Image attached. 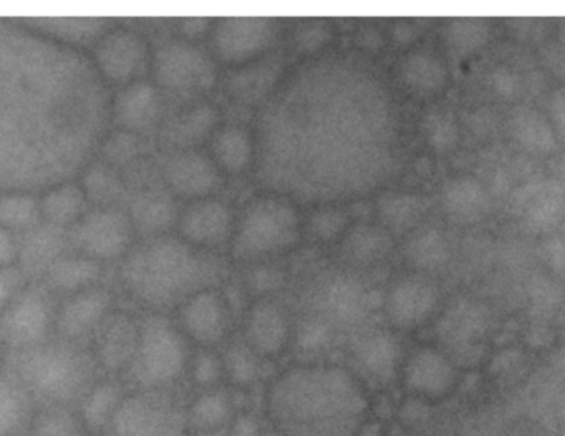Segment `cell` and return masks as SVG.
Listing matches in <instances>:
<instances>
[{
  "label": "cell",
  "mask_w": 565,
  "mask_h": 436,
  "mask_svg": "<svg viewBox=\"0 0 565 436\" xmlns=\"http://www.w3.org/2000/svg\"><path fill=\"white\" fill-rule=\"evenodd\" d=\"M280 284H282V274L274 267H260L249 277V286L260 294L274 293Z\"/></svg>",
  "instance_id": "cell-48"
},
{
  "label": "cell",
  "mask_w": 565,
  "mask_h": 436,
  "mask_svg": "<svg viewBox=\"0 0 565 436\" xmlns=\"http://www.w3.org/2000/svg\"><path fill=\"white\" fill-rule=\"evenodd\" d=\"M130 221L135 230L145 236H163L178 224V210L174 198L168 191L147 190L137 194L130 206Z\"/></svg>",
  "instance_id": "cell-25"
},
{
  "label": "cell",
  "mask_w": 565,
  "mask_h": 436,
  "mask_svg": "<svg viewBox=\"0 0 565 436\" xmlns=\"http://www.w3.org/2000/svg\"><path fill=\"white\" fill-rule=\"evenodd\" d=\"M41 216V206L29 194L0 198V226L9 231L32 230Z\"/></svg>",
  "instance_id": "cell-40"
},
{
  "label": "cell",
  "mask_w": 565,
  "mask_h": 436,
  "mask_svg": "<svg viewBox=\"0 0 565 436\" xmlns=\"http://www.w3.org/2000/svg\"><path fill=\"white\" fill-rule=\"evenodd\" d=\"M154 81L173 97L193 98L206 95L216 85V65L213 59L186 41H170L154 54Z\"/></svg>",
  "instance_id": "cell-8"
},
{
  "label": "cell",
  "mask_w": 565,
  "mask_h": 436,
  "mask_svg": "<svg viewBox=\"0 0 565 436\" xmlns=\"http://www.w3.org/2000/svg\"><path fill=\"white\" fill-rule=\"evenodd\" d=\"M224 376L231 390L236 392H249L260 380L264 379V363L246 342L243 337L233 339L226 343L223 352Z\"/></svg>",
  "instance_id": "cell-29"
},
{
  "label": "cell",
  "mask_w": 565,
  "mask_h": 436,
  "mask_svg": "<svg viewBox=\"0 0 565 436\" xmlns=\"http://www.w3.org/2000/svg\"><path fill=\"white\" fill-rule=\"evenodd\" d=\"M125 283L148 306L183 304L198 293L203 276L200 257L190 244L174 237H151L138 247L124 267Z\"/></svg>",
  "instance_id": "cell-3"
},
{
  "label": "cell",
  "mask_w": 565,
  "mask_h": 436,
  "mask_svg": "<svg viewBox=\"0 0 565 436\" xmlns=\"http://www.w3.org/2000/svg\"><path fill=\"white\" fill-rule=\"evenodd\" d=\"M296 326L289 310L269 297H260L244 317L243 339L260 359L277 360L294 345Z\"/></svg>",
  "instance_id": "cell-12"
},
{
  "label": "cell",
  "mask_w": 565,
  "mask_h": 436,
  "mask_svg": "<svg viewBox=\"0 0 565 436\" xmlns=\"http://www.w3.org/2000/svg\"><path fill=\"white\" fill-rule=\"evenodd\" d=\"M178 230L190 246H223L234 234L233 211L216 198L191 201L178 217Z\"/></svg>",
  "instance_id": "cell-17"
},
{
  "label": "cell",
  "mask_w": 565,
  "mask_h": 436,
  "mask_svg": "<svg viewBox=\"0 0 565 436\" xmlns=\"http://www.w3.org/2000/svg\"><path fill=\"white\" fill-rule=\"evenodd\" d=\"M190 342L177 323L160 313L140 322V340L127 376L135 390L174 392L186 379Z\"/></svg>",
  "instance_id": "cell-5"
},
{
  "label": "cell",
  "mask_w": 565,
  "mask_h": 436,
  "mask_svg": "<svg viewBox=\"0 0 565 436\" xmlns=\"http://www.w3.org/2000/svg\"><path fill=\"white\" fill-rule=\"evenodd\" d=\"M333 39V25L327 19H306L294 29V47L303 55L319 54Z\"/></svg>",
  "instance_id": "cell-42"
},
{
  "label": "cell",
  "mask_w": 565,
  "mask_h": 436,
  "mask_svg": "<svg viewBox=\"0 0 565 436\" xmlns=\"http://www.w3.org/2000/svg\"><path fill=\"white\" fill-rule=\"evenodd\" d=\"M282 71L279 59H259L241 71L234 72L227 81V91L236 100L256 104L263 100L277 84Z\"/></svg>",
  "instance_id": "cell-28"
},
{
  "label": "cell",
  "mask_w": 565,
  "mask_h": 436,
  "mask_svg": "<svg viewBox=\"0 0 565 436\" xmlns=\"http://www.w3.org/2000/svg\"><path fill=\"white\" fill-rule=\"evenodd\" d=\"M138 151H140V143H138L137 135L130 134V131H120V134L114 135L105 147V155L114 164L128 163L137 157Z\"/></svg>",
  "instance_id": "cell-45"
},
{
  "label": "cell",
  "mask_w": 565,
  "mask_h": 436,
  "mask_svg": "<svg viewBox=\"0 0 565 436\" xmlns=\"http://www.w3.org/2000/svg\"><path fill=\"white\" fill-rule=\"evenodd\" d=\"M395 141V110L379 77L342 59L317 62L264 115V177L303 198L366 193L392 170Z\"/></svg>",
  "instance_id": "cell-1"
},
{
  "label": "cell",
  "mask_w": 565,
  "mask_h": 436,
  "mask_svg": "<svg viewBox=\"0 0 565 436\" xmlns=\"http://www.w3.org/2000/svg\"><path fill=\"white\" fill-rule=\"evenodd\" d=\"M140 340V322L130 316L114 313L102 322L95 332L97 362L110 372H125L127 375Z\"/></svg>",
  "instance_id": "cell-21"
},
{
  "label": "cell",
  "mask_w": 565,
  "mask_h": 436,
  "mask_svg": "<svg viewBox=\"0 0 565 436\" xmlns=\"http://www.w3.org/2000/svg\"><path fill=\"white\" fill-rule=\"evenodd\" d=\"M52 327V310L45 294H19L0 316V343L25 352L44 345Z\"/></svg>",
  "instance_id": "cell-11"
},
{
  "label": "cell",
  "mask_w": 565,
  "mask_h": 436,
  "mask_svg": "<svg viewBox=\"0 0 565 436\" xmlns=\"http://www.w3.org/2000/svg\"><path fill=\"white\" fill-rule=\"evenodd\" d=\"M81 416L67 406H45L32 419L31 436H82Z\"/></svg>",
  "instance_id": "cell-37"
},
{
  "label": "cell",
  "mask_w": 565,
  "mask_h": 436,
  "mask_svg": "<svg viewBox=\"0 0 565 436\" xmlns=\"http://www.w3.org/2000/svg\"><path fill=\"white\" fill-rule=\"evenodd\" d=\"M393 240L382 224H359L347 231L343 254L352 263L376 264L392 253Z\"/></svg>",
  "instance_id": "cell-31"
},
{
  "label": "cell",
  "mask_w": 565,
  "mask_h": 436,
  "mask_svg": "<svg viewBox=\"0 0 565 436\" xmlns=\"http://www.w3.org/2000/svg\"><path fill=\"white\" fill-rule=\"evenodd\" d=\"M422 201L408 193H386L376 203V216L386 231H405L422 216Z\"/></svg>",
  "instance_id": "cell-34"
},
{
  "label": "cell",
  "mask_w": 565,
  "mask_h": 436,
  "mask_svg": "<svg viewBox=\"0 0 565 436\" xmlns=\"http://www.w3.org/2000/svg\"><path fill=\"white\" fill-rule=\"evenodd\" d=\"M399 75L406 87L416 92L435 91L441 82V67L431 55L413 52L406 55L399 67Z\"/></svg>",
  "instance_id": "cell-39"
},
{
  "label": "cell",
  "mask_w": 565,
  "mask_h": 436,
  "mask_svg": "<svg viewBox=\"0 0 565 436\" xmlns=\"http://www.w3.org/2000/svg\"><path fill=\"white\" fill-rule=\"evenodd\" d=\"M436 293L425 280L406 277L390 287L385 316L390 326L403 332L418 329L435 309Z\"/></svg>",
  "instance_id": "cell-19"
},
{
  "label": "cell",
  "mask_w": 565,
  "mask_h": 436,
  "mask_svg": "<svg viewBox=\"0 0 565 436\" xmlns=\"http://www.w3.org/2000/svg\"><path fill=\"white\" fill-rule=\"evenodd\" d=\"M231 307L217 290H198L178 310V329L198 349H213L227 343L231 336Z\"/></svg>",
  "instance_id": "cell-10"
},
{
  "label": "cell",
  "mask_w": 565,
  "mask_h": 436,
  "mask_svg": "<svg viewBox=\"0 0 565 436\" xmlns=\"http://www.w3.org/2000/svg\"><path fill=\"white\" fill-rule=\"evenodd\" d=\"M160 92L154 85L145 84V82H134L128 85L118 95L115 104L118 124L130 134L153 127L154 121L160 117Z\"/></svg>",
  "instance_id": "cell-24"
},
{
  "label": "cell",
  "mask_w": 565,
  "mask_h": 436,
  "mask_svg": "<svg viewBox=\"0 0 565 436\" xmlns=\"http://www.w3.org/2000/svg\"><path fill=\"white\" fill-rule=\"evenodd\" d=\"M217 125L216 108L210 104H200L181 114L171 124L170 140L181 150H193V145L214 135Z\"/></svg>",
  "instance_id": "cell-33"
},
{
  "label": "cell",
  "mask_w": 565,
  "mask_h": 436,
  "mask_svg": "<svg viewBox=\"0 0 565 436\" xmlns=\"http://www.w3.org/2000/svg\"><path fill=\"white\" fill-rule=\"evenodd\" d=\"M353 372L363 382L388 385L398 379L403 362L402 347L395 333L386 329H369L356 333L350 345Z\"/></svg>",
  "instance_id": "cell-13"
},
{
  "label": "cell",
  "mask_w": 565,
  "mask_h": 436,
  "mask_svg": "<svg viewBox=\"0 0 565 436\" xmlns=\"http://www.w3.org/2000/svg\"><path fill=\"white\" fill-rule=\"evenodd\" d=\"M85 188L90 200L97 201L98 204H110L111 201L120 196L121 181L110 167L97 164L88 171L85 178Z\"/></svg>",
  "instance_id": "cell-43"
},
{
  "label": "cell",
  "mask_w": 565,
  "mask_h": 436,
  "mask_svg": "<svg viewBox=\"0 0 565 436\" xmlns=\"http://www.w3.org/2000/svg\"><path fill=\"white\" fill-rule=\"evenodd\" d=\"M398 379L405 392L413 398L436 402L451 392L456 373L443 353L422 347L403 359Z\"/></svg>",
  "instance_id": "cell-14"
},
{
  "label": "cell",
  "mask_w": 565,
  "mask_h": 436,
  "mask_svg": "<svg viewBox=\"0 0 565 436\" xmlns=\"http://www.w3.org/2000/svg\"><path fill=\"white\" fill-rule=\"evenodd\" d=\"M264 419L279 436H360L369 422L366 383L339 363H296L273 376Z\"/></svg>",
  "instance_id": "cell-2"
},
{
  "label": "cell",
  "mask_w": 565,
  "mask_h": 436,
  "mask_svg": "<svg viewBox=\"0 0 565 436\" xmlns=\"http://www.w3.org/2000/svg\"><path fill=\"white\" fill-rule=\"evenodd\" d=\"M184 403L174 392L134 390L102 436H188Z\"/></svg>",
  "instance_id": "cell-7"
},
{
  "label": "cell",
  "mask_w": 565,
  "mask_h": 436,
  "mask_svg": "<svg viewBox=\"0 0 565 436\" xmlns=\"http://www.w3.org/2000/svg\"><path fill=\"white\" fill-rule=\"evenodd\" d=\"M237 412L234 392L226 385L196 392L184 403L188 433L227 429Z\"/></svg>",
  "instance_id": "cell-23"
},
{
  "label": "cell",
  "mask_w": 565,
  "mask_h": 436,
  "mask_svg": "<svg viewBox=\"0 0 565 436\" xmlns=\"http://www.w3.org/2000/svg\"><path fill=\"white\" fill-rule=\"evenodd\" d=\"M439 243H441V241L438 240L436 234H418V236L413 237L408 246H406V257H408L409 263L415 264V266H433V264L438 263L439 254H441Z\"/></svg>",
  "instance_id": "cell-44"
},
{
  "label": "cell",
  "mask_w": 565,
  "mask_h": 436,
  "mask_svg": "<svg viewBox=\"0 0 565 436\" xmlns=\"http://www.w3.org/2000/svg\"><path fill=\"white\" fill-rule=\"evenodd\" d=\"M296 206L282 196H260L247 204L233 237L239 260H259L286 253L299 240Z\"/></svg>",
  "instance_id": "cell-6"
},
{
  "label": "cell",
  "mask_w": 565,
  "mask_h": 436,
  "mask_svg": "<svg viewBox=\"0 0 565 436\" xmlns=\"http://www.w3.org/2000/svg\"><path fill=\"white\" fill-rule=\"evenodd\" d=\"M188 436H230L227 429H213V432H194Z\"/></svg>",
  "instance_id": "cell-52"
},
{
  "label": "cell",
  "mask_w": 565,
  "mask_h": 436,
  "mask_svg": "<svg viewBox=\"0 0 565 436\" xmlns=\"http://www.w3.org/2000/svg\"><path fill=\"white\" fill-rule=\"evenodd\" d=\"M65 237L61 227L49 224V226H34L29 230L28 237L22 244V263L28 270H51V267L57 263L58 254L64 247Z\"/></svg>",
  "instance_id": "cell-32"
},
{
  "label": "cell",
  "mask_w": 565,
  "mask_h": 436,
  "mask_svg": "<svg viewBox=\"0 0 565 436\" xmlns=\"http://www.w3.org/2000/svg\"><path fill=\"white\" fill-rule=\"evenodd\" d=\"M19 246L11 231L0 226V267H9V264L18 257Z\"/></svg>",
  "instance_id": "cell-49"
},
{
  "label": "cell",
  "mask_w": 565,
  "mask_h": 436,
  "mask_svg": "<svg viewBox=\"0 0 565 436\" xmlns=\"http://www.w3.org/2000/svg\"><path fill=\"white\" fill-rule=\"evenodd\" d=\"M127 395L128 393L118 382L108 380V382L95 383L94 389L81 403V412H78L84 428L94 435H104Z\"/></svg>",
  "instance_id": "cell-30"
},
{
  "label": "cell",
  "mask_w": 565,
  "mask_h": 436,
  "mask_svg": "<svg viewBox=\"0 0 565 436\" xmlns=\"http://www.w3.org/2000/svg\"><path fill=\"white\" fill-rule=\"evenodd\" d=\"M214 163L227 174H241L249 170L256 158V141L249 130L239 125H227L214 131L211 141Z\"/></svg>",
  "instance_id": "cell-26"
},
{
  "label": "cell",
  "mask_w": 565,
  "mask_h": 436,
  "mask_svg": "<svg viewBox=\"0 0 565 436\" xmlns=\"http://www.w3.org/2000/svg\"><path fill=\"white\" fill-rule=\"evenodd\" d=\"M49 273L52 283L61 289L81 290L98 279L100 267L90 257H67L58 259Z\"/></svg>",
  "instance_id": "cell-36"
},
{
  "label": "cell",
  "mask_w": 565,
  "mask_h": 436,
  "mask_svg": "<svg viewBox=\"0 0 565 436\" xmlns=\"http://www.w3.org/2000/svg\"><path fill=\"white\" fill-rule=\"evenodd\" d=\"M369 293L360 280L349 276H337L322 287L319 294V319L337 327H355L369 310Z\"/></svg>",
  "instance_id": "cell-20"
},
{
  "label": "cell",
  "mask_w": 565,
  "mask_h": 436,
  "mask_svg": "<svg viewBox=\"0 0 565 436\" xmlns=\"http://www.w3.org/2000/svg\"><path fill=\"white\" fill-rule=\"evenodd\" d=\"M102 72L110 81L120 84H134L150 64V51L147 42L135 32L115 31L100 44L97 52Z\"/></svg>",
  "instance_id": "cell-18"
},
{
  "label": "cell",
  "mask_w": 565,
  "mask_h": 436,
  "mask_svg": "<svg viewBox=\"0 0 565 436\" xmlns=\"http://www.w3.org/2000/svg\"><path fill=\"white\" fill-rule=\"evenodd\" d=\"M164 180L171 193L190 201L211 198L223 183L213 158L198 150H181L173 155L164 167Z\"/></svg>",
  "instance_id": "cell-16"
},
{
  "label": "cell",
  "mask_w": 565,
  "mask_h": 436,
  "mask_svg": "<svg viewBox=\"0 0 565 436\" xmlns=\"http://www.w3.org/2000/svg\"><path fill=\"white\" fill-rule=\"evenodd\" d=\"M18 372L12 373L35 403L67 406L84 402L95 386V363L74 347L41 345L21 352Z\"/></svg>",
  "instance_id": "cell-4"
},
{
  "label": "cell",
  "mask_w": 565,
  "mask_h": 436,
  "mask_svg": "<svg viewBox=\"0 0 565 436\" xmlns=\"http://www.w3.org/2000/svg\"><path fill=\"white\" fill-rule=\"evenodd\" d=\"M230 436H267V423L250 410H239L231 422Z\"/></svg>",
  "instance_id": "cell-46"
},
{
  "label": "cell",
  "mask_w": 565,
  "mask_h": 436,
  "mask_svg": "<svg viewBox=\"0 0 565 436\" xmlns=\"http://www.w3.org/2000/svg\"><path fill=\"white\" fill-rule=\"evenodd\" d=\"M429 140L436 147H443L448 141V128H446L445 121L431 120L428 125Z\"/></svg>",
  "instance_id": "cell-51"
},
{
  "label": "cell",
  "mask_w": 565,
  "mask_h": 436,
  "mask_svg": "<svg viewBox=\"0 0 565 436\" xmlns=\"http://www.w3.org/2000/svg\"><path fill=\"white\" fill-rule=\"evenodd\" d=\"M110 296L105 290L90 289L72 297L58 313L57 327L72 342L95 336L108 317Z\"/></svg>",
  "instance_id": "cell-22"
},
{
  "label": "cell",
  "mask_w": 565,
  "mask_h": 436,
  "mask_svg": "<svg viewBox=\"0 0 565 436\" xmlns=\"http://www.w3.org/2000/svg\"><path fill=\"white\" fill-rule=\"evenodd\" d=\"M131 234L130 217L114 208H105L78 221L74 241L90 259H114L128 249Z\"/></svg>",
  "instance_id": "cell-15"
},
{
  "label": "cell",
  "mask_w": 565,
  "mask_h": 436,
  "mask_svg": "<svg viewBox=\"0 0 565 436\" xmlns=\"http://www.w3.org/2000/svg\"><path fill=\"white\" fill-rule=\"evenodd\" d=\"M276 35L274 19L226 18L211 28V47L224 64L247 65L267 54Z\"/></svg>",
  "instance_id": "cell-9"
},
{
  "label": "cell",
  "mask_w": 565,
  "mask_h": 436,
  "mask_svg": "<svg viewBox=\"0 0 565 436\" xmlns=\"http://www.w3.org/2000/svg\"><path fill=\"white\" fill-rule=\"evenodd\" d=\"M35 402L12 375H0V436L31 433Z\"/></svg>",
  "instance_id": "cell-27"
},
{
  "label": "cell",
  "mask_w": 565,
  "mask_h": 436,
  "mask_svg": "<svg viewBox=\"0 0 565 436\" xmlns=\"http://www.w3.org/2000/svg\"><path fill=\"white\" fill-rule=\"evenodd\" d=\"M181 29H183V34L188 35V38L196 39L211 31V22L207 19L201 18L184 19L181 22Z\"/></svg>",
  "instance_id": "cell-50"
},
{
  "label": "cell",
  "mask_w": 565,
  "mask_h": 436,
  "mask_svg": "<svg viewBox=\"0 0 565 436\" xmlns=\"http://www.w3.org/2000/svg\"><path fill=\"white\" fill-rule=\"evenodd\" d=\"M85 206H87V196L84 191L74 184H67L47 194L42 203V213L47 217L49 223L61 227L64 224L81 221Z\"/></svg>",
  "instance_id": "cell-35"
},
{
  "label": "cell",
  "mask_w": 565,
  "mask_h": 436,
  "mask_svg": "<svg viewBox=\"0 0 565 436\" xmlns=\"http://www.w3.org/2000/svg\"><path fill=\"white\" fill-rule=\"evenodd\" d=\"M186 379L196 392L220 389L226 383L224 376L223 357L213 349H198L191 353Z\"/></svg>",
  "instance_id": "cell-38"
},
{
  "label": "cell",
  "mask_w": 565,
  "mask_h": 436,
  "mask_svg": "<svg viewBox=\"0 0 565 436\" xmlns=\"http://www.w3.org/2000/svg\"><path fill=\"white\" fill-rule=\"evenodd\" d=\"M0 355H2V352H0Z\"/></svg>",
  "instance_id": "cell-53"
},
{
  "label": "cell",
  "mask_w": 565,
  "mask_h": 436,
  "mask_svg": "<svg viewBox=\"0 0 565 436\" xmlns=\"http://www.w3.org/2000/svg\"><path fill=\"white\" fill-rule=\"evenodd\" d=\"M22 276L12 267H0V316L6 312L12 300L19 296Z\"/></svg>",
  "instance_id": "cell-47"
},
{
  "label": "cell",
  "mask_w": 565,
  "mask_h": 436,
  "mask_svg": "<svg viewBox=\"0 0 565 436\" xmlns=\"http://www.w3.org/2000/svg\"><path fill=\"white\" fill-rule=\"evenodd\" d=\"M307 230L319 243H333L350 230L349 213L340 206L319 208L310 214Z\"/></svg>",
  "instance_id": "cell-41"
}]
</instances>
